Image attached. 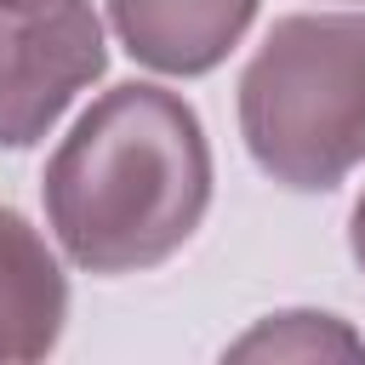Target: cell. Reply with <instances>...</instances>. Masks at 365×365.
I'll list each match as a JSON object with an SVG mask.
<instances>
[{"label":"cell","mask_w":365,"mask_h":365,"mask_svg":"<svg viewBox=\"0 0 365 365\" xmlns=\"http://www.w3.org/2000/svg\"><path fill=\"white\" fill-rule=\"evenodd\" d=\"M348 245H354V262L365 268V194H359V205H354V222H348Z\"/></svg>","instance_id":"7"},{"label":"cell","mask_w":365,"mask_h":365,"mask_svg":"<svg viewBox=\"0 0 365 365\" xmlns=\"http://www.w3.org/2000/svg\"><path fill=\"white\" fill-rule=\"evenodd\" d=\"M325 354L359 359L365 342L336 314H274L228 348V359H325Z\"/></svg>","instance_id":"6"},{"label":"cell","mask_w":365,"mask_h":365,"mask_svg":"<svg viewBox=\"0 0 365 365\" xmlns=\"http://www.w3.org/2000/svg\"><path fill=\"white\" fill-rule=\"evenodd\" d=\"M240 137L274 182L336 188L365 160V17H279L240 74Z\"/></svg>","instance_id":"2"},{"label":"cell","mask_w":365,"mask_h":365,"mask_svg":"<svg viewBox=\"0 0 365 365\" xmlns=\"http://www.w3.org/2000/svg\"><path fill=\"white\" fill-rule=\"evenodd\" d=\"M68 285L29 217L0 205V359H46L63 336Z\"/></svg>","instance_id":"5"},{"label":"cell","mask_w":365,"mask_h":365,"mask_svg":"<svg viewBox=\"0 0 365 365\" xmlns=\"http://www.w3.org/2000/svg\"><path fill=\"white\" fill-rule=\"evenodd\" d=\"M103 63L91 0H0V148L40 143Z\"/></svg>","instance_id":"3"},{"label":"cell","mask_w":365,"mask_h":365,"mask_svg":"<svg viewBox=\"0 0 365 365\" xmlns=\"http://www.w3.org/2000/svg\"><path fill=\"white\" fill-rule=\"evenodd\" d=\"M46 222L86 274L165 262L211 205L200 114L165 86L103 91L40 177Z\"/></svg>","instance_id":"1"},{"label":"cell","mask_w":365,"mask_h":365,"mask_svg":"<svg viewBox=\"0 0 365 365\" xmlns=\"http://www.w3.org/2000/svg\"><path fill=\"white\" fill-rule=\"evenodd\" d=\"M251 11L257 0H108L120 46L160 74L217 68L240 46Z\"/></svg>","instance_id":"4"}]
</instances>
